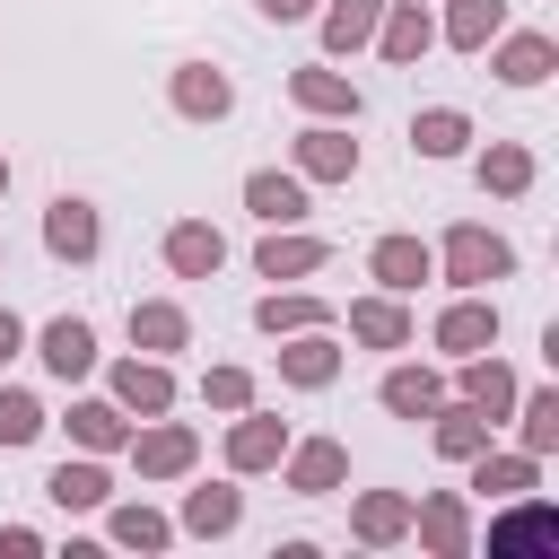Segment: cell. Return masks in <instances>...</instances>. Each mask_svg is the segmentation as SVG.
Listing matches in <instances>:
<instances>
[{"instance_id":"7c38bea8","label":"cell","mask_w":559,"mask_h":559,"mask_svg":"<svg viewBox=\"0 0 559 559\" xmlns=\"http://www.w3.org/2000/svg\"><path fill=\"white\" fill-rule=\"evenodd\" d=\"M297 166L323 175V183H341V175H358V140H349V131H306V140H297Z\"/></svg>"},{"instance_id":"4dcf8cb0","label":"cell","mask_w":559,"mask_h":559,"mask_svg":"<svg viewBox=\"0 0 559 559\" xmlns=\"http://www.w3.org/2000/svg\"><path fill=\"white\" fill-rule=\"evenodd\" d=\"M183 524H192V533H227V524H236V489H192V498H183Z\"/></svg>"},{"instance_id":"9a60e30c","label":"cell","mask_w":559,"mask_h":559,"mask_svg":"<svg viewBox=\"0 0 559 559\" xmlns=\"http://www.w3.org/2000/svg\"><path fill=\"white\" fill-rule=\"evenodd\" d=\"M175 114L218 122V114H227V79H218V70H201V61H192V70H175Z\"/></svg>"},{"instance_id":"7402d4cb","label":"cell","mask_w":559,"mask_h":559,"mask_svg":"<svg viewBox=\"0 0 559 559\" xmlns=\"http://www.w3.org/2000/svg\"><path fill=\"white\" fill-rule=\"evenodd\" d=\"M376 17H384V0H341V9L323 17V44H332V52H349V44H367V35H376Z\"/></svg>"},{"instance_id":"f1b7e54d","label":"cell","mask_w":559,"mask_h":559,"mask_svg":"<svg viewBox=\"0 0 559 559\" xmlns=\"http://www.w3.org/2000/svg\"><path fill=\"white\" fill-rule=\"evenodd\" d=\"M70 428H79V445H96V454H105V445H122V411H114V402H79V411H70Z\"/></svg>"},{"instance_id":"6da1fadb","label":"cell","mask_w":559,"mask_h":559,"mask_svg":"<svg viewBox=\"0 0 559 559\" xmlns=\"http://www.w3.org/2000/svg\"><path fill=\"white\" fill-rule=\"evenodd\" d=\"M507 236H489V227H454L445 236V280L454 288H489V280H507Z\"/></svg>"},{"instance_id":"484cf974","label":"cell","mask_w":559,"mask_h":559,"mask_svg":"<svg viewBox=\"0 0 559 559\" xmlns=\"http://www.w3.org/2000/svg\"><path fill=\"white\" fill-rule=\"evenodd\" d=\"M428 35H437V26H428L419 9H393V17H384V61H419Z\"/></svg>"},{"instance_id":"30bf717a","label":"cell","mask_w":559,"mask_h":559,"mask_svg":"<svg viewBox=\"0 0 559 559\" xmlns=\"http://www.w3.org/2000/svg\"><path fill=\"white\" fill-rule=\"evenodd\" d=\"M131 463H140L148 480H175V472H192V428H175V419H166V428H148V437L131 445Z\"/></svg>"},{"instance_id":"d590c367","label":"cell","mask_w":559,"mask_h":559,"mask_svg":"<svg viewBox=\"0 0 559 559\" xmlns=\"http://www.w3.org/2000/svg\"><path fill=\"white\" fill-rule=\"evenodd\" d=\"M306 323H323L314 297H262V332H306Z\"/></svg>"},{"instance_id":"8992f818","label":"cell","mask_w":559,"mask_h":559,"mask_svg":"<svg viewBox=\"0 0 559 559\" xmlns=\"http://www.w3.org/2000/svg\"><path fill=\"white\" fill-rule=\"evenodd\" d=\"M280 454H288V428H280V419H262V411H245V419H236V437H227V463H236V472H271Z\"/></svg>"},{"instance_id":"8fae6325","label":"cell","mask_w":559,"mask_h":559,"mask_svg":"<svg viewBox=\"0 0 559 559\" xmlns=\"http://www.w3.org/2000/svg\"><path fill=\"white\" fill-rule=\"evenodd\" d=\"M288 96H297L306 114H349V122H358V87H349L341 70H297V79H288Z\"/></svg>"},{"instance_id":"e575fe53","label":"cell","mask_w":559,"mask_h":559,"mask_svg":"<svg viewBox=\"0 0 559 559\" xmlns=\"http://www.w3.org/2000/svg\"><path fill=\"white\" fill-rule=\"evenodd\" d=\"M26 437H44L35 393H0V445H26Z\"/></svg>"},{"instance_id":"f546056e","label":"cell","mask_w":559,"mask_h":559,"mask_svg":"<svg viewBox=\"0 0 559 559\" xmlns=\"http://www.w3.org/2000/svg\"><path fill=\"white\" fill-rule=\"evenodd\" d=\"M559 445V393H524V454Z\"/></svg>"},{"instance_id":"4316f807","label":"cell","mask_w":559,"mask_h":559,"mask_svg":"<svg viewBox=\"0 0 559 559\" xmlns=\"http://www.w3.org/2000/svg\"><path fill=\"white\" fill-rule=\"evenodd\" d=\"M472 489H489V498H515V489H533V454H480V472H472Z\"/></svg>"},{"instance_id":"d4e9b609","label":"cell","mask_w":559,"mask_h":559,"mask_svg":"<svg viewBox=\"0 0 559 559\" xmlns=\"http://www.w3.org/2000/svg\"><path fill=\"white\" fill-rule=\"evenodd\" d=\"M437 445H445L454 463H463V454H480V445H489V411H472V402H463V411H445V419H437Z\"/></svg>"},{"instance_id":"e0dca14e","label":"cell","mask_w":559,"mask_h":559,"mask_svg":"<svg viewBox=\"0 0 559 559\" xmlns=\"http://www.w3.org/2000/svg\"><path fill=\"white\" fill-rule=\"evenodd\" d=\"M463 402H472V411H489V419H498V411H507V402H515V376H507V367H498V358H480V349H472V358H463Z\"/></svg>"},{"instance_id":"ffe728a7","label":"cell","mask_w":559,"mask_h":559,"mask_svg":"<svg viewBox=\"0 0 559 559\" xmlns=\"http://www.w3.org/2000/svg\"><path fill=\"white\" fill-rule=\"evenodd\" d=\"M498 79H515V87L550 79V35H507L498 44Z\"/></svg>"},{"instance_id":"5b68a950","label":"cell","mask_w":559,"mask_h":559,"mask_svg":"<svg viewBox=\"0 0 559 559\" xmlns=\"http://www.w3.org/2000/svg\"><path fill=\"white\" fill-rule=\"evenodd\" d=\"M166 262H175V280H210V271L227 262V236L201 227V218H183V227L166 236Z\"/></svg>"},{"instance_id":"d6986e66","label":"cell","mask_w":559,"mask_h":559,"mask_svg":"<svg viewBox=\"0 0 559 559\" xmlns=\"http://www.w3.org/2000/svg\"><path fill=\"white\" fill-rule=\"evenodd\" d=\"M507 26V0H454V17H445V44H463V52H480L489 35Z\"/></svg>"},{"instance_id":"d6a6232c","label":"cell","mask_w":559,"mask_h":559,"mask_svg":"<svg viewBox=\"0 0 559 559\" xmlns=\"http://www.w3.org/2000/svg\"><path fill=\"white\" fill-rule=\"evenodd\" d=\"M480 183H489V192H524V183H533V157H524V148H489V157H480Z\"/></svg>"},{"instance_id":"60d3db41","label":"cell","mask_w":559,"mask_h":559,"mask_svg":"<svg viewBox=\"0 0 559 559\" xmlns=\"http://www.w3.org/2000/svg\"><path fill=\"white\" fill-rule=\"evenodd\" d=\"M314 0H262V17H306Z\"/></svg>"},{"instance_id":"83f0119b","label":"cell","mask_w":559,"mask_h":559,"mask_svg":"<svg viewBox=\"0 0 559 559\" xmlns=\"http://www.w3.org/2000/svg\"><path fill=\"white\" fill-rule=\"evenodd\" d=\"M44 489H52L61 507H105V472H96V463H61Z\"/></svg>"},{"instance_id":"b9f144b4","label":"cell","mask_w":559,"mask_h":559,"mask_svg":"<svg viewBox=\"0 0 559 559\" xmlns=\"http://www.w3.org/2000/svg\"><path fill=\"white\" fill-rule=\"evenodd\" d=\"M0 192H9V157H0Z\"/></svg>"},{"instance_id":"8d00e7d4","label":"cell","mask_w":559,"mask_h":559,"mask_svg":"<svg viewBox=\"0 0 559 559\" xmlns=\"http://www.w3.org/2000/svg\"><path fill=\"white\" fill-rule=\"evenodd\" d=\"M419 533H428V550H463V507H454V498H428Z\"/></svg>"},{"instance_id":"52a82bcc","label":"cell","mask_w":559,"mask_h":559,"mask_svg":"<svg viewBox=\"0 0 559 559\" xmlns=\"http://www.w3.org/2000/svg\"><path fill=\"white\" fill-rule=\"evenodd\" d=\"M498 341V306H480V297H463V306H445V323H437V349H454V358H472V349H489Z\"/></svg>"},{"instance_id":"5bb4252c","label":"cell","mask_w":559,"mask_h":559,"mask_svg":"<svg viewBox=\"0 0 559 559\" xmlns=\"http://www.w3.org/2000/svg\"><path fill=\"white\" fill-rule=\"evenodd\" d=\"M280 376H288V384H332V376H341V349L306 323V341H288V349H280Z\"/></svg>"},{"instance_id":"f35d334b","label":"cell","mask_w":559,"mask_h":559,"mask_svg":"<svg viewBox=\"0 0 559 559\" xmlns=\"http://www.w3.org/2000/svg\"><path fill=\"white\" fill-rule=\"evenodd\" d=\"M201 393H210L218 411H245V402H253V384H245V367H210V384H201Z\"/></svg>"},{"instance_id":"44dd1931","label":"cell","mask_w":559,"mask_h":559,"mask_svg":"<svg viewBox=\"0 0 559 559\" xmlns=\"http://www.w3.org/2000/svg\"><path fill=\"white\" fill-rule=\"evenodd\" d=\"M463 140H472V122H463L454 105H437V114H419V122H411V148H428V157H454Z\"/></svg>"},{"instance_id":"ac0fdd59","label":"cell","mask_w":559,"mask_h":559,"mask_svg":"<svg viewBox=\"0 0 559 559\" xmlns=\"http://www.w3.org/2000/svg\"><path fill=\"white\" fill-rule=\"evenodd\" d=\"M341 472H349V454H341L332 437H314V445L288 454V480H297V489H341Z\"/></svg>"},{"instance_id":"ab89813d","label":"cell","mask_w":559,"mask_h":559,"mask_svg":"<svg viewBox=\"0 0 559 559\" xmlns=\"http://www.w3.org/2000/svg\"><path fill=\"white\" fill-rule=\"evenodd\" d=\"M17 341H26V332H17V314H9V306H0V367H9V358H17Z\"/></svg>"},{"instance_id":"74e56055","label":"cell","mask_w":559,"mask_h":559,"mask_svg":"<svg viewBox=\"0 0 559 559\" xmlns=\"http://www.w3.org/2000/svg\"><path fill=\"white\" fill-rule=\"evenodd\" d=\"M114 542H131V550H166V515H148V507H122V515H114Z\"/></svg>"},{"instance_id":"4fadbf2b","label":"cell","mask_w":559,"mask_h":559,"mask_svg":"<svg viewBox=\"0 0 559 559\" xmlns=\"http://www.w3.org/2000/svg\"><path fill=\"white\" fill-rule=\"evenodd\" d=\"M349 332H358L367 349H402V341H411V314H402L393 297H358V306H349Z\"/></svg>"},{"instance_id":"836d02e7","label":"cell","mask_w":559,"mask_h":559,"mask_svg":"<svg viewBox=\"0 0 559 559\" xmlns=\"http://www.w3.org/2000/svg\"><path fill=\"white\" fill-rule=\"evenodd\" d=\"M524 542H550V507H515V515L489 533V550H524Z\"/></svg>"},{"instance_id":"1f68e13d","label":"cell","mask_w":559,"mask_h":559,"mask_svg":"<svg viewBox=\"0 0 559 559\" xmlns=\"http://www.w3.org/2000/svg\"><path fill=\"white\" fill-rule=\"evenodd\" d=\"M358 533H367V542H402V533H411V507H402V498H358Z\"/></svg>"},{"instance_id":"603a6c76","label":"cell","mask_w":559,"mask_h":559,"mask_svg":"<svg viewBox=\"0 0 559 559\" xmlns=\"http://www.w3.org/2000/svg\"><path fill=\"white\" fill-rule=\"evenodd\" d=\"M314 262H323L314 236H271V245H262V280H297V271H314Z\"/></svg>"},{"instance_id":"ba28073f","label":"cell","mask_w":559,"mask_h":559,"mask_svg":"<svg viewBox=\"0 0 559 559\" xmlns=\"http://www.w3.org/2000/svg\"><path fill=\"white\" fill-rule=\"evenodd\" d=\"M44 367H52V376H87V367H96V332H87L79 314L44 323Z\"/></svg>"},{"instance_id":"277c9868","label":"cell","mask_w":559,"mask_h":559,"mask_svg":"<svg viewBox=\"0 0 559 559\" xmlns=\"http://www.w3.org/2000/svg\"><path fill=\"white\" fill-rule=\"evenodd\" d=\"M44 245H52V253H61V262H87V253H96V210H87V201H70V192H61V201H52V210H44Z\"/></svg>"},{"instance_id":"9c48e42d","label":"cell","mask_w":559,"mask_h":559,"mask_svg":"<svg viewBox=\"0 0 559 559\" xmlns=\"http://www.w3.org/2000/svg\"><path fill=\"white\" fill-rule=\"evenodd\" d=\"M114 402H122V411H148V419H157V411L175 402V376H166V367H140V358H122V367H114Z\"/></svg>"},{"instance_id":"3957f363","label":"cell","mask_w":559,"mask_h":559,"mask_svg":"<svg viewBox=\"0 0 559 559\" xmlns=\"http://www.w3.org/2000/svg\"><path fill=\"white\" fill-rule=\"evenodd\" d=\"M245 210H253L262 227H288V218H306V183L262 166V175H245Z\"/></svg>"},{"instance_id":"cb8c5ba5","label":"cell","mask_w":559,"mask_h":559,"mask_svg":"<svg viewBox=\"0 0 559 559\" xmlns=\"http://www.w3.org/2000/svg\"><path fill=\"white\" fill-rule=\"evenodd\" d=\"M131 341L140 349H183V306H131Z\"/></svg>"},{"instance_id":"7a4b0ae2","label":"cell","mask_w":559,"mask_h":559,"mask_svg":"<svg viewBox=\"0 0 559 559\" xmlns=\"http://www.w3.org/2000/svg\"><path fill=\"white\" fill-rule=\"evenodd\" d=\"M367 262H376V280H384V297H411V288H419V280L437 271V253H428L419 236H384V245H376Z\"/></svg>"},{"instance_id":"2e32d148","label":"cell","mask_w":559,"mask_h":559,"mask_svg":"<svg viewBox=\"0 0 559 559\" xmlns=\"http://www.w3.org/2000/svg\"><path fill=\"white\" fill-rule=\"evenodd\" d=\"M437 402H445V384H437L428 367H393V376H384V411H402V419H428Z\"/></svg>"}]
</instances>
